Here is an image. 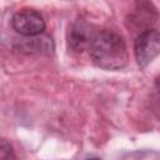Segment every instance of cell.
<instances>
[{
  "mask_svg": "<svg viewBox=\"0 0 160 160\" xmlns=\"http://www.w3.org/2000/svg\"><path fill=\"white\" fill-rule=\"evenodd\" d=\"M11 26L22 38H28L44 34L46 22L38 10L24 8L11 16Z\"/></svg>",
  "mask_w": 160,
  "mask_h": 160,
  "instance_id": "2",
  "label": "cell"
},
{
  "mask_svg": "<svg viewBox=\"0 0 160 160\" xmlns=\"http://www.w3.org/2000/svg\"><path fill=\"white\" fill-rule=\"evenodd\" d=\"M0 160H15V152L6 139L0 140Z\"/></svg>",
  "mask_w": 160,
  "mask_h": 160,
  "instance_id": "7",
  "label": "cell"
},
{
  "mask_svg": "<svg viewBox=\"0 0 160 160\" xmlns=\"http://www.w3.org/2000/svg\"><path fill=\"white\" fill-rule=\"evenodd\" d=\"M155 88H156V90H160V74L155 79Z\"/></svg>",
  "mask_w": 160,
  "mask_h": 160,
  "instance_id": "9",
  "label": "cell"
},
{
  "mask_svg": "<svg viewBox=\"0 0 160 160\" xmlns=\"http://www.w3.org/2000/svg\"><path fill=\"white\" fill-rule=\"evenodd\" d=\"M89 54L92 62L105 70H120L126 66L129 55L124 38L109 29L96 31Z\"/></svg>",
  "mask_w": 160,
  "mask_h": 160,
  "instance_id": "1",
  "label": "cell"
},
{
  "mask_svg": "<svg viewBox=\"0 0 160 160\" xmlns=\"http://www.w3.org/2000/svg\"><path fill=\"white\" fill-rule=\"evenodd\" d=\"M96 31L92 30V26L85 20H76L69 32H68V46L74 52H82L89 50L90 44L95 36Z\"/></svg>",
  "mask_w": 160,
  "mask_h": 160,
  "instance_id": "6",
  "label": "cell"
},
{
  "mask_svg": "<svg viewBox=\"0 0 160 160\" xmlns=\"http://www.w3.org/2000/svg\"><path fill=\"white\" fill-rule=\"evenodd\" d=\"M85 160H100L99 158H89V159H85Z\"/></svg>",
  "mask_w": 160,
  "mask_h": 160,
  "instance_id": "10",
  "label": "cell"
},
{
  "mask_svg": "<svg viewBox=\"0 0 160 160\" xmlns=\"http://www.w3.org/2000/svg\"><path fill=\"white\" fill-rule=\"evenodd\" d=\"M158 20V11L149 1H138L126 16V25L130 30L136 31L138 35L152 29Z\"/></svg>",
  "mask_w": 160,
  "mask_h": 160,
  "instance_id": "4",
  "label": "cell"
},
{
  "mask_svg": "<svg viewBox=\"0 0 160 160\" xmlns=\"http://www.w3.org/2000/svg\"><path fill=\"white\" fill-rule=\"evenodd\" d=\"M134 55L138 65L144 69L160 55V31L155 29L139 34L134 41Z\"/></svg>",
  "mask_w": 160,
  "mask_h": 160,
  "instance_id": "3",
  "label": "cell"
},
{
  "mask_svg": "<svg viewBox=\"0 0 160 160\" xmlns=\"http://www.w3.org/2000/svg\"><path fill=\"white\" fill-rule=\"evenodd\" d=\"M12 49L20 54H41L51 56L55 52V42L50 35L41 34L36 36H28L16 39L12 42Z\"/></svg>",
  "mask_w": 160,
  "mask_h": 160,
  "instance_id": "5",
  "label": "cell"
},
{
  "mask_svg": "<svg viewBox=\"0 0 160 160\" xmlns=\"http://www.w3.org/2000/svg\"><path fill=\"white\" fill-rule=\"evenodd\" d=\"M150 109L152 114L160 120V90H156L150 98Z\"/></svg>",
  "mask_w": 160,
  "mask_h": 160,
  "instance_id": "8",
  "label": "cell"
}]
</instances>
